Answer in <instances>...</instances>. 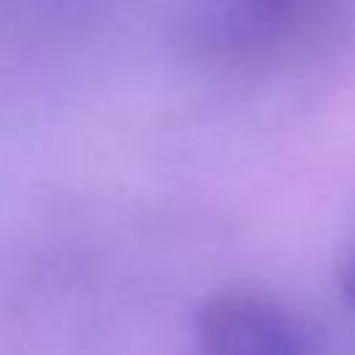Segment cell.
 Listing matches in <instances>:
<instances>
[{"label":"cell","instance_id":"obj_2","mask_svg":"<svg viewBox=\"0 0 355 355\" xmlns=\"http://www.w3.org/2000/svg\"><path fill=\"white\" fill-rule=\"evenodd\" d=\"M319 0H211L208 33L233 47H261L283 39L308 19Z\"/></svg>","mask_w":355,"mask_h":355},{"label":"cell","instance_id":"obj_3","mask_svg":"<svg viewBox=\"0 0 355 355\" xmlns=\"http://www.w3.org/2000/svg\"><path fill=\"white\" fill-rule=\"evenodd\" d=\"M344 291L355 300V255H352V261L347 266V275H344Z\"/></svg>","mask_w":355,"mask_h":355},{"label":"cell","instance_id":"obj_1","mask_svg":"<svg viewBox=\"0 0 355 355\" xmlns=\"http://www.w3.org/2000/svg\"><path fill=\"white\" fill-rule=\"evenodd\" d=\"M202 355H308L300 324L258 294L214 297L197 316Z\"/></svg>","mask_w":355,"mask_h":355}]
</instances>
